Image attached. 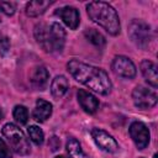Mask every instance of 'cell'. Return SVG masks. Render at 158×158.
<instances>
[{
  "label": "cell",
  "mask_w": 158,
  "mask_h": 158,
  "mask_svg": "<svg viewBox=\"0 0 158 158\" xmlns=\"http://www.w3.org/2000/svg\"><path fill=\"white\" fill-rule=\"evenodd\" d=\"M49 38L52 52H60L65 43V31L58 22L49 25Z\"/></svg>",
  "instance_id": "9c48e42d"
},
{
  "label": "cell",
  "mask_w": 158,
  "mask_h": 158,
  "mask_svg": "<svg viewBox=\"0 0 158 158\" xmlns=\"http://www.w3.org/2000/svg\"><path fill=\"white\" fill-rule=\"evenodd\" d=\"M27 132H28V136L31 138V141L37 144V146H41L44 141V135H43V131L38 127V126H30L27 128Z\"/></svg>",
  "instance_id": "ffe728a7"
},
{
  "label": "cell",
  "mask_w": 158,
  "mask_h": 158,
  "mask_svg": "<svg viewBox=\"0 0 158 158\" xmlns=\"http://www.w3.org/2000/svg\"><path fill=\"white\" fill-rule=\"evenodd\" d=\"M69 73L73 75L75 80L84 84L89 89L101 94L106 95L111 90V80L105 70L101 68L79 62L77 59H72L67 64Z\"/></svg>",
  "instance_id": "6da1fadb"
},
{
  "label": "cell",
  "mask_w": 158,
  "mask_h": 158,
  "mask_svg": "<svg viewBox=\"0 0 158 158\" xmlns=\"http://www.w3.org/2000/svg\"><path fill=\"white\" fill-rule=\"evenodd\" d=\"M77 96H78V101H79L81 109L85 112L94 114L98 110V107H99V100L93 94H90L89 91H85V90L80 89L78 91Z\"/></svg>",
  "instance_id": "7c38bea8"
},
{
  "label": "cell",
  "mask_w": 158,
  "mask_h": 158,
  "mask_svg": "<svg viewBox=\"0 0 158 158\" xmlns=\"http://www.w3.org/2000/svg\"><path fill=\"white\" fill-rule=\"evenodd\" d=\"M86 12L89 17L101 27H104L110 35L116 36L120 33V20L116 10L107 2L93 1L86 5Z\"/></svg>",
  "instance_id": "7a4b0ae2"
},
{
  "label": "cell",
  "mask_w": 158,
  "mask_h": 158,
  "mask_svg": "<svg viewBox=\"0 0 158 158\" xmlns=\"http://www.w3.org/2000/svg\"><path fill=\"white\" fill-rule=\"evenodd\" d=\"M141 72L144 77V79L147 80V83L149 85H152L153 88H157L158 86V73H157V65L148 60V59H144L141 62Z\"/></svg>",
  "instance_id": "5bb4252c"
},
{
  "label": "cell",
  "mask_w": 158,
  "mask_h": 158,
  "mask_svg": "<svg viewBox=\"0 0 158 158\" xmlns=\"http://www.w3.org/2000/svg\"><path fill=\"white\" fill-rule=\"evenodd\" d=\"M69 88V83H68V79L64 77V75H57L53 80H52V84H51V93L52 95L56 98V99H59L62 98L67 90Z\"/></svg>",
  "instance_id": "e0dca14e"
},
{
  "label": "cell",
  "mask_w": 158,
  "mask_h": 158,
  "mask_svg": "<svg viewBox=\"0 0 158 158\" xmlns=\"http://www.w3.org/2000/svg\"><path fill=\"white\" fill-rule=\"evenodd\" d=\"M128 131H130L131 138L133 139V142L138 149H143L148 146L151 135H149V130L147 128V126L144 123H142L139 121L132 122Z\"/></svg>",
  "instance_id": "8992f818"
},
{
  "label": "cell",
  "mask_w": 158,
  "mask_h": 158,
  "mask_svg": "<svg viewBox=\"0 0 158 158\" xmlns=\"http://www.w3.org/2000/svg\"><path fill=\"white\" fill-rule=\"evenodd\" d=\"M0 21H1V20H0Z\"/></svg>",
  "instance_id": "f1b7e54d"
},
{
  "label": "cell",
  "mask_w": 158,
  "mask_h": 158,
  "mask_svg": "<svg viewBox=\"0 0 158 158\" xmlns=\"http://www.w3.org/2000/svg\"><path fill=\"white\" fill-rule=\"evenodd\" d=\"M128 36L137 47L146 49L152 38L151 27L144 21L133 20L128 26Z\"/></svg>",
  "instance_id": "277c9868"
},
{
  "label": "cell",
  "mask_w": 158,
  "mask_h": 158,
  "mask_svg": "<svg viewBox=\"0 0 158 158\" xmlns=\"http://www.w3.org/2000/svg\"><path fill=\"white\" fill-rule=\"evenodd\" d=\"M51 5H52V1H44V0L30 1L26 5V15L30 17H37L42 15Z\"/></svg>",
  "instance_id": "2e32d148"
},
{
  "label": "cell",
  "mask_w": 158,
  "mask_h": 158,
  "mask_svg": "<svg viewBox=\"0 0 158 158\" xmlns=\"http://www.w3.org/2000/svg\"><path fill=\"white\" fill-rule=\"evenodd\" d=\"M0 158H12L11 151L2 138H0Z\"/></svg>",
  "instance_id": "603a6c76"
},
{
  "label": "cell",
  "mask_w": 158,
  "mask_h": 158,
  "mask_svg": "<svg viewBox=\"0 0 158 158\" xmlns=\"http://www.w3.org/2000/svg\"><path fill=\"white\" fill-rule=\"evenodd\" d=\"M112 70L118 77H122L126 79H132L136 75V67H135L133 62L125 56H117L114 58Z\"/></svg>",
  "instance_id": "52a82bcc"
},
{
  "label": "cell",
  "mask_w": 158,
  "mask_h": 158,
  "mask_svg": "<svg viewBox=\"0 0 158 158\" xmlns=\"http://www.w3.org/2000/svg\"><path fill=\"white\" fill-rule=\"evenodd\" d=\"M54 158H64L63 156H57V157H54Z\"/></svg>",
  "instance_id": "4316f807"
},
{
  "label": "cell",
  "mask_w": 158,
  "mask_h": 158,
  "mask_svg": "<svg viewBox=\"0 0 158 158\" xmlns=\"http://www.w3.org/2000/svg\"><path fill=\"white\" fill-rule=\"evenodd\" d=\"M132 99H133L135 105L138 109H143V110L153 107L158 101L157 93L154 90L148 89V88L142 86V85H138L133 89Z\"/></svg>",
  "instance_id": "5b68a950"
},
{
  "label": "cell",
  "mask_w": 158,
  "mask_h": 158,
  "mask_svg": "<svg viewBox=\"0 0 158 158\" xmlns=\"http://www.w3.org/2000/svg\"><path fill=\"white\" fill-rule=\"evenodd\" d=\"M56 15L59 16L63 22L70 28V30H75L79 26L80 22V17H79V12L75 7L73 6H64L59 10L56 11Z\"/></svg>",
  "instance_id": "30bf717a"
},
{
  "label": "cell",
  "mask_w": 158,
  "mask_h": 158,
  "mask_svg": "<svg viewBox=\"0 0 158 158\" xmlns=\"http://www.w3.org/2000/svg\"><path fill=\"white\" fill-rule=\"evenodd\" d=\"M91 137L94 138L95 143L98 144V147L105 152L109 153H114L118 149V144L115 141V138L109 135L107 132H105L104 130L100 128H93L91 130Z\"/></svg>",
  "instance_id": "ba28073f"
},
{
  "label": "cell",
  "mask_w": 158,
  "mask_h": 158,
  "mask_svg": "<svg viewBox=\"0 0 158 158\" xmlns=\"http://www.w3.org/2000/svg\"><path fill=\"white\" fill-rule=\"evenodd\" d=\"M141 158H143V157H141Z\"/></svg>",
  "instance_id": "83f0119b"
},
{
  "label": "cell",
  "mask_w": 158,
  "mask_h": 158,
  "mask_svg": "<svg viewBox=\"0 0 158 158\" xmlns=\"http://www.w3.org/2000/svg\"><path fill=\"white\" fill-rule=\"evenodd\" d=\"M2 116H4V112H2V109H1V106H0V120L2 118Z\"/></svg>",
  "instance_id": "484cf974"
},
{
  "label": "cell",
  "mask_w": 158,
  "mask_h": 158,
  "mask_svg": "<svg viewBox=\"0 0 158 158\" xmlns=\"http://www.w3.org/2000/svg\"><path fill=\"white\" fill-rule=\"evenodd\" d=\"M9 49H10V41H9V38H6V37L0 38V51H1V53L6 54L9 52Z\"/></svg>",
  "instance_id": "d4e9b609"
},
{
  "label": "cell",
  "mask_w": 158,
  "mask_h": 158,
  "mask_svg": "<svg viewBox=\"0 0 158 158\" xmlns=\"http://www.w3.org/2000/svg\"><path fill=\"white\" fill-rule=\"evenodd\" d=\"M14 117L21 125H26L28 121V111L23 105H16L14 109Z\"/></svg>",
  "instance_id": "44dd1931"
},
{
  "label": "cell",
  "mask_w": 158,
  "mask_h": 158,
  "mask_svg": "<svg viewBox=\"0 0 158 158\" xmlns=\"http://www.w3.org/2000/svg\"><path fill=\"white\" fill-rule=\"evenodd\" d=\"M35 38L38 42V44L46 52H52L51 38H49V25H47V23L36 25V27H35Z\"/></svg>",
  "instance_id": "4fadbf2b"
},
{
  "label": "cell",
  "mask_w": 158,
  "mask_h": 158,
  "mask_svg": "<svg viewBox=\"0 0 158 158\" xmlns=\"http://www.w3.org/2000/svg\"><path fill=\"white\" fill-rule=\"evenodd\" d=\"M48 79H49V73L43 65L35 67L30 73V81L38 90L46 89V86L48 84Z\"/></svg>",
  "instance_id": "8fae6325"
},
{
  "label": "cell",
  "mask_w": 158,
  "mask_h": 158,
  "mask_svg": "<svg viewBox=\"0 0 158 158\" xmlns=\"http://www.w3.org/2000/svg\"><path fill=\"white\" fill-rule=\"evenodd\" d=\"M84 35H85L86 40H88L89 42H91V43H93L94 46H96V47H104L105 43H106L105 37H104L99 31H96V30H94V28L86 30V31L84 32Z\"/></svg>",
  "instance_id": "d6986e66"
},
{
  "label": "cell",
  "mask_w": 158,
  "mask_h": 158,
  "mask_svg": "<svg viewBox=\"0 0 158 158\" xmlns=\"http://www.w3.org/2000/svg\"><path fill=\"white\" fill-rule=\"evenodd\" d=\"M59 146H60V141H59V138H58V137L53 136V137H51V138H49L48 147L51 148V151H52V152H56V151L59 148Z\"/></svg>",
  "instance_id": "cb8c5ba5"
},
{
  "label": "cell",
  "mask_w": 158,
  "mask_h": 158,
  "mask_svg": "<svg viewBox=\"0 0 158 158\" xmlns=\"http://www.w3.org/2000/svg\"><path fill=\"white\" fill-rule=\"evenodd\" d=\"M2 135L9 142L10 148L17 153L19 156H27L31 152V146L28 139L26 138L25 133L14 123H6L4 125L1 130Z\"/></svg>",
  "instance_id": "3957f363"
},
{
  "label": "cell",
  "mask_w": 158,
  "mask_h": 158,
  "mask_svg": "<svg viewBox=\"0 0 158 158\" xmlns=\"http://www.w3.org/2000/svg\"><path fill=\"white\" fill-rule=\"evenodd\" d=\"M67 152L72 158H88L81 149L80 143L75 138H69L67 142Z\"/></svg>",
  "instance_id": "ac0fdd59"
},
{
  "label": "cell",
  "mask_w": 158,
  "mask_h": 158,
  "mask_svg": "<svg viewBox=\"0 0 158 158\" xmlns=\"http://www.w3.org/2000/svg\"><path fill=\"white\" fill-rule=\"evenodd\" d=\"M51 115H52V104L43 99H38L36 102V107L32 111V117L38 122H43Z\"/></svg>",
  "instance_id": "9a60e30c"
},
{
  "label": "cell",
  "mask_w": 158,
  "mask_h": 158,
  "mask_svg": "<svg viewBox=\"0 0 158 158\" xmlns=\"http://www.w3.org/2000/svg\"><path fill=\"white\" fill-rule=\"evenodd\" d=\"M0 10L5 15L11 16V15L15 14L16 5H15V2H11V1H0Z\"/></svg>",
  "instance_id": "7402d4cb"
}]
</instances>
